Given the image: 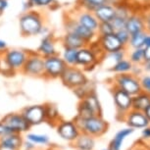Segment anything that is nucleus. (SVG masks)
<instances>
[{"label":"nucleus","mask_w":150,"mask_h":150,"mask_svg":"<svg viewBox=\"0 0 150 150\" xmlns=\"http://www.w3.org/2000/svg\"><path fill=\"white\" fill-rule=\"evenodd\" d=\"M7 49V43L6 41L2 40V39H0V52H3L4 50Z\"/></svg>","instance_id":"nucleus-50"},{"label":"nucleus","mask_w":150,"mask_h":150,"mask_svg":"<svg viewBox=\"0 0 150 150\" xmlns=\"http://www.w3.org/2000/svg\"><path fill=\"white\" fill-rule=\"evenodd\" d=\"M0 150H14V149L7 148V147H4V146H0Z\"/></svg>","instance_id":"nucleus-54"},{"label":"nucleus","mask_w":150,"mask_h":150,"mask_svg":"<svg viewBox=\"0 0 150 150\" xmlns=\"http://www.w3.org/2000/svg\"><path fill=\"white\" fill-rule=\"evenodd\" d=\"M47 150H57V149H54V148H49V149H47Z\"/></svg>","instance_id":"nucleus-55"},{"label":"nucleus","mask_w":150,"mask_h":150,"mask_svg":"<svg viewBox=\"0 0 150 150\" xmlns=\"http://www.w3.org/2000/svg\"><path fill=\"white\" fill-rule=\"evenodd\" d=\"M97 40L100 44V46L102 47L105 53L114 52L120 49H125V47L122 42L119 40L116 33H111V35H107L103 36H97Z\"/></svg>","instance_id":"nucleus-16"},{"label":"nucleus","mask_w":150,"mask_h":150,"mask_svg":"<svg viewBox=\"0 0 150 150\" xmlns=\"http://www.w3.org/2000/svg\"><path fill=\"white\" fill-rule=\"evenodd\" d=\"M11 132H13L8 128L3 122L0 121V137H3V135H6L8 134H11Z\"/></svg>","instance_id":"nucleus-41"},{"label":"nucleus","mask_w":150,"mask_h":150,"mask_svg":"<svg viewBox=\"0 0 150 150\" xmlns=\"http://www.w3.org/2000/svg\"><path fill=\"white\" fill-rule=\"evenodd\" d=\"M141 91H144L150 94V75H142L139 78Z\"/></svg>","instance_id":"nucleus-38"},{"label":"nucleus","mask_w":150,"mask_h":150,"mask_svg":"<svg viewBox=\"0 0 150 150\" xmlns=\"http://www.w3.org/2000/svg\"><path fill=\"white\" fill-rule=\"evenodd\" d=\"M142 72H143V69H142V66L141 65H134L132 66V74L137 77H140L142 75Z\"/></svg>","instance_id":"nucleus-43"},{"label":"nucleus","mask_w":150,"mask_h":150,"mask_svg":"<svg viewBox=\"0 0 150 150\" xmlns=\"http://www.w3.org/2000/svg\"><path fill=\"white\" fill-rule=\"evenodd\" d=\"M141 137H142V139H145V141H150V126H147L142 129Z\"/></svg>","instance_id":"nucleus-44"},{"label":"nucleus","mask_w":150,"mask_h":150,"mask_svg":"<svg viewBox=\"0 0 150 150\" xmlns=\"http://www.w3.org/2000/svg\"><path fill=\"white\" fill-rule=\"evenodd\" d=\"M143 113H144V115L146 116V118L148 119V121H149V123H150V105L147 107L145 110H144Z\"/></svg>","instance_id":"nucleus-51"},{"label":"nucleus","mask_w":150,"mask_h":150,"mask_svg":"<svg viewBox=\"0 0 150 150\" xmlns=\"http://www.w3.org/2000/svg\"><path fill=\"white\" fill-rule=\"evenodd\" d=\"M64 27L66 33H76L81 38H83L87 44H89L90 42H92L93 40H95L97 38V33L80 25L77 22V20L74 18L71 14L67 16L66 20L64 21Z\"/></svg>","instance_id":"nucleus-8"},{"label":"nucleus","mask_w":150,"mask_h":150,"mask_svg":"<svg viewBox=\"0 0 150 150\" xmlns=\"http://www.w3.org/2000/svg\"><path fill=\"white\" fill-rule=\"evenodd\" d=\"M134 129L132 128H126V129H122L119 132H116L115 137H113V139L111 140V142L109 144V149L110 150H122V146L125 139L127 137H129Z\"/></svg>","instance_id":"nucleus-22"},{"label":"nucleus","mask_w":150,"mask_h":150,"mask_svg":"<svg viewBox=\"0 0 150 150\" xmlns=\"http://www.w3.org/2000/svg\"><path fill=\"white\" fill-rule=\"evenodd\" d=\"M43 27V17L38 11L28 10L19 18L20 33L23 36H35L40 35Z\"/></svg>","instance_id":"nucleus-1"},{"label":"nucleus","mask_w":150,"mask_h":150,"mask_svg":"<svg viewBox=\"0 0 150 150\" xmlns=\"http://www.w3.org/2000/svg\"><path fill=\"white\" fill-rule=\"evenodd\" d=\"M8 0H0V16L3 14V12L8 7Z\"/></svg>","instance_id":"nucleus-47"},{"label":"nucleus","mask_w":150,"mask_h":150,"mask_svg":"<svg viewBox=\"0 0 150 150\" xmlns=\"http://www.w3.org/2000/svg\"><path fill=\"white\" fill-rule=\"evenodd\" d=\"M62 44L64 47L75 48V49H80V48L87 45V43L83 38H81L80 36L74 33H65L63 38H62Z\"/></svg>","instance_id":"nucleus-24"},{"label":"nucleus","mask_w":150,"mask_h":150,"mask_svg":"<svg viewBox=\"0 0 150 150\" xmlns=\"http://www.w3.org/2000/svg\"><path fill=\"white\" fill-rule=\"evenodd\" d=\"M149 105H150V94H148V93L140 91L137 95L132 96V110L143 112Z\"/></svg>","instance_id":"nucleus-25"},{"label":"nucleus","mask_w":150,"mask_h":150,"mask_svg":"<svg viewBox=\"0 0 150 150\" xmlns=\"http://www.w3.org/2000/svg\"><path fill=\"white\" fill-rule=\"evenodd\" d=\"M142 66V69L144 72H146L147 74H150V61H145L141 64Z\"/></svg>","instance_id":"nucleus-48"},{"label":"nucleus","mask_w":150,"mask_h":150,"mask_svg":"<svg viewBox=\"0 0 150 150\" xmlns=\"http://www.w3.org/2000/svg\"><path fill=\"white\" fill-rule=\"evenodd\" d=\"M107 3V0H78V6L80 9L93 12L96 8Z\"/></svg>","instance_id":"nucleus-29"},{"label":"nucleus","mask_w":150,"mask_h":150,"mask_svg":"<svg viewBox=\"0 0 150 150\" xmlns=\"http://www.w3.org/2000/svg\"><path fill=\"white\" fill-rule=\"evenodd\" d=\"M115 30L113 28L111 22H103V23H99V26L97 29V36H103V35H111V33H114Z\"/></svg>","instance_id":"nucleus-35"},{"label":"nucleus","mask_w":150,"mask_h":150,"mask_svg":"<svg viewBox=\"0 0 150 150\" xmlns=\"http://www.w3.org/2000/svg\"><path fill=\"white\" fill-rule=\"evenodd\" d=\"M44 108H45V122H47L51 126L55 127L61 121V116L57 107L54 104L45 103Z\"/></svg>","instance_id":"nucleus-26"},{"label":"nucleus","mask_w":150,"mask_h":150,"mask_svg":"<svg viewBox=\"0 0 150 150\" xmlns=\"http://www.w3.org/2000/svg\"><path fill=\"white\" fill-rule=\"evenodd\" d=\"M22 148L24 150H35V145L33 143L30 142V141L26 139V140H24V142H23Z\"/></svg>","instance_id":"nucleus-45"},{"label":"nucleus","mask_w":150,"mask_h":150,"mask_svg":"<svg viewBox=\"0 0 150 150\" xmlns=\"http://www.w3.org/2000/svg\"><path fill=\"white\" fill-rule=\"evenodd\" d=\"M144 46L143 47H146V46H150V33H146L145 38H144V42H143Z\"/></svg>","instance_id":"nucleus-49"},{"label":"nucleus","mask_w":150,"mask_h":150,"mask_svg":"<svg viewBox=\"0 0 150 150\" xmlns=\"http://www.w3.org/2000/svg\"><path fill=\"white\" fill-rule=\"evenodd\" d=\"M73 17L77 20V22L83 27L92 30V32H95V33L97 32L99 22H98V20L96 19V17L94 16L93 12L80 9V11H78Z\"/></svg>","instance_id":"nucleus-14"},{"label":"nucleus","mask_w":150,"mask_h":150,"mask_svg":"<svg viewBox=\"0 0 150 150\" xmlns=\"http://www.w3.org/2000/svg\"><path fill=\"white\" fill-rule=\"evenodd\" d=\"M81 102H83L88 108L91 110V112L96 116H102V107H101L100 101L98 99V96L96 94L95 90H93L87 94L83 99H81Z\"/></svg>","instance_id":"nucleus-23"},{"label":"nucleus","mask_w":150,"mask_h":150,"mask_svg":"<svg viewBox=\"0 0 150 150\" xmlns=\"http://www.w3.org/2000/svg\"><path fill=\"white\" fill-rule=\"evenodd\" d=\"M129 60L134 65H141L144 62L143 59V48L132 49L129 56Z\"/></svg>","instance_id":"nucleus-34"},{"label":"nucleus","mask_w":150,"mask_h":150,"mask_svg":"<svg viewBox=\"0 0 150 150\" xmlns=\"http://www.w3.org/2000/svg\"><path fill=\"white\" fill-rule=\"evenodd\" d=\"M126 21L127 19H124V18H121V17H118V16H115L114 19L111 21V24L113 28H114L115 32L118 30H122V29H125L126 27Z\"/></svg>","instance_id":"nucleus-39"},{"label":"nucleus","mask_w":150,"mask_h":150,"mask_svg":"<svg viewBox=\"0 0 150 150\" xmlns=\"http://www.w3.org/2000/svg\"><path fill=\"white\" fill-rule=\"evenodd\" d=\"M129 150H143L141 147H139V146H134V147H132V148H131V149H129Z\"/></svg>","instance_id":"nucleus-52"},{"label":"nucleus","mask_w":150,"mask_h":150,"mask_svg":"<svg viewBox=\"0 0 150 150\" xmlns=\"http://www.w3.org/2000/svg\"><path fill=\"white\" fill-rule=\"evenodd\" d=\"M111 91H112L113 99H114V103L118 115L122 116V119L124 120L127 113L132 110V96L131 94H129L128 92L124 91V90L118 88L116 86L112 87Z\"/></svg>","instance_id":"nucleus-9"},{"label":"nucleus","mask_w":150,"mask_h":150,"mask_svg":"<svg viewBox=\"0 0 150 150\" xmlns=\"http://www.w3.org/2000/svg\"><path fill=\"white\" fill-rule=\"evenodd\" d=\"M144 17V25H145V32L150 33V11L143 14Z\"/></svg>","instance_id":"nucleus-42"},{"label":"nucleus","mask_w":150,"mask_h":150,"mask_svg":"<svg viewBox=\"0 0 150 150\" xmlns=\"http://www.w3.org/2000/svg\"><path fill=\"white\" fill-rule=\"evenodd\" d=\"M26 139L30 141L35 145H48L50 143V138L46 134H33L29 132L26 135Z\"/></svg>","instance_id":"nucleus-30"},{"label":"nucleus","mask_w":150,"mask_h":150,"mask_svg":"<svg viewBox=\"0 0 150 150\" xmlns=\"http://www.w3.org/2000/svg\"><path fill=\"white\" fill-rule=\"evenodd\" d=\"M126 50H127V48H125V49L117 50V51H114V52L106 53L105 56H104L103 60H109V61H111L113 64L117 63V62L123 60V59L126 58V56H127Z\"/></svg>","instance_id":"nucleus-33"},{"label":"nucleus","mask_w":150,"mask_h":150,"mask_svg":"<svg viewBox=\"0 0 150 150\" xmlns=\"http://www.w3.org/2000/svg\"><path fill=\"white\" fill-rule=\"evenodd\" d=\"M29 51L24 49H6L3 52H1L2 62H4L7 69H9L14 72L21 71L23 66L26 63Z\"/></svg>","instance_id":"nucleus-3"},{"label":"nucleus","mask_w":150,"mask_h":150,"mask_svg":"<svg viewBox=\"0 0 150 150\" xmlns=\"http://www.w3.org/2000/svg\"><path fill=\"white\" fill-rule=\"evenodd\" d=\"M78 50L79 49H75V48L64 47L61 57L63 58V60L65 61V63L67 64V66H70V67L77 66Z\"/></svg>","instance_id":"nucleus-28"},{"label":"nucleus","mask_w":150,"mask_h":150,"mask_svg":"<svg viewBox=\"0 0 150 150\" xmlns=\"http://www.w3.org/2000/svg\"><path fill=\"white\" fill-rule=\"evenodd\" d=\"M93 14H94V16L99 23L111 22L116 16V8L114 5L106 3L96 8L93 11Z\"/></svg>","instance_id":"nucleus-20"},{"label":"nucleus","mask_w":150,"mask_h":150,"mask_svg":"<svg viewBox=\"0 0 150 150\" xmlns=\"http://www.w3.org/2000/svg\"><path fill=\"white\" fill-rule=\"evenodd\" d=\"M115 8H116V16L121 17V18H124V19H127L132 13L131 9H129L124 2L116 5Z\"/></svg>","instance_id":"nucleus-36"},{"label":"nucleus","mask_w":150,"mask_h":150,"mask_svg":"<svg viewBox=\"0 0 150 150\" xmlns=\"http://www.w3.org/2000/svg\"><path fill=\"white\" fill-rule=\"evenodd\" d=\"M143 59L144 62L150 61V46L143 47Z\"/></svg>","instance_id":"nucleus-46"},{"label":"nucleus","mask_w":150,"mask_h":150,"mask_svg":"<svg viewBox=\"0 0 150 150\" xmlns=\"http://www.w3.org/2000/svg\"><path fill=\"white\" fill-rule=\"evenodd\" d=\"M38 54H40L42 57H49V56L58 54L56 50V43L55 38L52 35H43L41 38L40 43L38 45Z\"/></svg>","instance_id":"nucleus-18"},{"label":"nucleus","mask_w":150,"mask_h":150,"mask_svg":"<svg viewBox=\"0 0 150 150\" xmlns=\"http://www.w3.org/2000/svg\"><path fill=\"white\" fill-rule=\"evenodd\" d=\"M146 33H147L146 32H140L131 35L128 46L132 48V49H135V48H143L144 38H145Z\"/></svg>","instance_id":"nucleus-31"},{"label":"nucleus","mask_w":150,"mask_h":150,"mask_svg":"<svg viewBox=\"0 0 150 150\" xmlns=\"http://www.w3.org/2000/svg\"><path fill=\"white\" fill-rule=\"evenodd\" d=\"M132 66L134 64L132 63L129 59H123V60L117 62V63L113 64L111 68H110V71L115 74H126V73H131Z\"/></svg>","instance_id":"nucleus-27"},{"label":"nucleus","mask_w":150,"mask_h":150,"mask_svg":"<svg viewBox=\"0 0 150 150\" xmlns=\"http://www.w3.org/2000/svg\"><path fill=\"white\" fill-rule=\"evenodd\" d=\"M101 150H110L109 148H107V149H101Z\"/></svg>","instance_id":"nucleus-56"},{"label":"nucleus","mask_w":150,"mask_h":150,"mask_svg":"<svg viewBox=\"0 0 150 150\" xmlns=\"http://www.w3.org/2000/svg\"><path fill=\"white\" fill-rule=\"evenodd\" d=\"M21 72L30 77L42 78L44 73V58L38 52L29 51V56Z\"/></svg>","instance_id":"nucleus-7"},{"label":"nucleus","mask_w":150,"mask_h":150,"mask_svg":"<svg viewBox=\"0 0 150 150\" xmlns=\"http://www.w3.org/2000/svg\"><path fill=\"white\" fill-rule=\"evenodd\" d=\"M126 124L128 125V127L132 129H143L145 127L149 126V121L146 118V116L144 115L143 112L137 111V110H131L127 113V115L124 118Z\"/></svg>","instance_id":"nucleus-15"},{"label":"nucleus","mask_w":150,"mask_h":150,"mask_svg":"<svg viewBox=\"0 0 150 150\" xmlns=\"http://www.w3.org/2000/svg\"><path fill=\"white\" fill-rule=\"evenodd\" d=\"M1 122H3L13 132H17V134H24L32 128V126L28 123L22 113L7 114L1 119Z\"/></svg>","instance_id":"nucleus-10"},{"label":"nucleus","mask_w":150,"mask_h":150,"mask_svg":"<svg viewBox=\"0 0 150 150\" xmlns=\"http://www.w3.org/2000/svg\"><path fill=\"white\" fill-rule=\"evenodd\" d=\"M128 32L132 35L140 32H145V25H144V17L141 13H131L126 21V27Z\"/></svg>","instance_id":"nucleus-17"},{"label":"nucleus","mask_w":150,"mask_h":150,"mask_svg":"<svg viewBox=\"0 0 150 150\" xmlns=\"http://www.w3.org/2000/svg\"><path fill=\"white\" fill-rule=\"evenodd\" d=\"M22 115L30 126H38L45 122V108L43 105L28 106L22 110Z\"/></svg>","instance_id":"nucleus-13"},{"label":"nucleus","mask_w":150,"mask_h":150,"mask_svg":"<svg viewBox=\"0 0 150 150\" xmlns=\"http://www.w3.org/2000/svg\"><path fill=\"white\" fill-rule=\"evenodd\" d=\"M113 86L121 88L132 96L137 95L141 91L139 77L132 75V73L116 74L113 79Z\"/></svg>","instance_id":"nucleus-4"},{"label":"nucleus","mask_w":150,"mask_h":150,"mask_svg":"<svg viewBox=\"0 0 150 150\" xmlns=\"http://www.w3.org/2000/svg\"><path fill=\"white\" fill-rule=\"evenodd\" d=\"M73 90H74L75 95L77 96L80 100H81V99H83L87 94H89L90 92L93 91V90H95V89H94V86H93V83H91V81H88L86 83L76 87V88H74Z\"/></svg>","instance_id":"nucleus-32"},{"label":"nucleus","mask_w":150,"mask_h":150,"mask_svg":"<svg viewBox=\"0 0 150 150\" xmlns=\"http://www.w3.org/2000/svg\"><path fill=\"white\" fill-rule=\"evenodd\" d=\"M56 131L58 135L62 139L69 141L72 143L76 139L79 134H81V131L75 123V121H64L61 120L56 125Z\"/></svg>","instance_id":"nucleus-12"},{"label":"nucleus","mask_w":150,"mask_h":150,"mask_svg":"<svg viewBox=\"0 0 150 150\" xmlns=\"http://www.w3.org/2000/svg\"><path fill=\"white\" fill-rule=\"evenodd\" d=\"M23 142L24 139L22 137V134H17V132H11L0 137V146L14 150H21Z\"/></svg>","instance_id":"nucleus-19"},{"label":"nucleus","mask_w":150,"mask_h":150,"mask_svg":"<svg viewBox=\"0 0 150 150\" xmlns=\"http://www.w3.org/2000/svg\"><path fill=\"white\" fill-rule=\"evenodd\" d=\"M2 71V57H1V52H0V73Z\"/></svg>","instance_id":"nucleus-53"},{"label":"nucleus","mask_w":150,"mask_h":150,"mask_svg":"<svg viewBox=\"0 0 150 150\" xmlns=\"http://www.w3.org/2000/svg\"><path fill=\"white\" fill-rule=\"evenodd\" d=\"M99 63H100L99 59L96 57L88 45L81 47L78 50L77 66L81 67L83 71H91Z\"/></svg>","instance_id":"nucleus-11"},{"label":"nucleus","mask_w":150,"mask_h":150,"mask_svg":"<svg viewBox=\"0 0 150 150\" xmlns=\"http://www.w3.org/2000/svg\"><path fill=\"white\" fill-rule=\"evenodd\" d=\"M59 79L61 80L65 86H67L68 88L71 89L83 86V84L86 83L88 81V79H87L84 71L81 69V68H79L78 66H68Z\"/></svg>","instance_id":"nucleus-5"},{"label":"nucleus","mask_w":150,"mask_h":150,"mask_svg":"<svg viewBox=\"0 0 150 150\" xmlns=\"http://www.w3.org/2000/svg\"><path fill=\"white\" fill-rule=\"evenodd\" d=\"M72 144L77 150H93L95 147V139L91 135L81 132Z\"/></svg>","instance_id":"nucleus-21"},{"label":"nucleus","mask_w":150,"mask_h":150,"mask_svg":"<svg viewBox=\"0 0 150 150\" xmlns=\"http://www.w3.org/2000/svg\"><path fill=\"white\" fill-rule=\"evenodd\" d=\"M115 33H116V35H117V38H119V40L122 42V44H123L125 47H128L129 38H131V33H129L126 29L116 30Z\"/></svg>","instance_id":"nucleus-37"},{"label":"nucleus","mask_w":150,"mask_h":150,"mask_svg":"<svg viewBox=\"0 0 150 150\" xmlns=\"http://www.w3.org/2000/svg\"><path fill=\"white\" fill-rule=\"evenodd\" d=\"M54 2L55 0H35V3H33V7H39V8L49 7Z\"/></svg>","instance_id":"nucleus-40"},{"label":"nucleus","mask_w":150,"mask_h":150,"mask_svg":"<svg viewBox=\"0 0 150 150\" xmlns=\"http://www.w3.org/2000/svg\"><path fill=\"white\" fill-rule=\"evenodd\" d=\"M67 64L60 55L56 54L44 58V73L43 77L46 80H56L61 77L66 70Z\"/></svg>","instance_id":"nucleus-6"},{"label":"nucleus","mask_w":150,"mask_h":150,"mask_svg":"<svg viewBox=\"0 0 150 150\" xmlns=\"http://www.w3.org/2000/svg\"><path fill=\"white\" fill-rule=\"evenodd\" d=\"M75 123L80 129L81 132L91 135L93 137H100L108 131L109 125L102 118V116H92V117L81 119L75 118Z\"/></svg>","instance_id":"nucleus-2"}]
</instances>
